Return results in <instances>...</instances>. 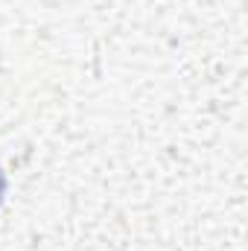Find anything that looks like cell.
Wrapping results in <instances>:
<instances>
[{
  "instance_id": "obj_1",
  "label": "cell",
  "mask_w": 248,
  "mask_h": 251,
  "mask_svg": "<svg viewBox=\"0 0 248 251\" xmlns=\"http://www.w3.org/2000/svg\"><path fill=\"white\" fill-rule=\"evenodd\" d=\"M3 193H6V178H3V173H0V201H3Z\"/></svg>"
}]
</instances>
